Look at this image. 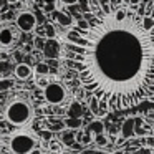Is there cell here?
I'll return each mask as SVG.
<instances>
[{"label": "cell", "instance_id": "obj_17", "mask_svg": "<svg viewBox=\"0 0 154 154\" xmlns=\"http://www.w3.org/2000/svg\"><path fill=\"white\" fill-rule=\"evenodd\" d=\"M12 80H8V78H0V91H7L12 88Z\"/></svg>", "mask_w": 154, "mask_h": 154}, {"label": "cell", "instance_id": "obj_19", "mask_svg": "<svg viewBox=\"0 0 154 154\" xmlns=\"http://www.w3.org/2000/svg\"><path fill=\"white\" fill-rule=\"evenodd\" d=\"M35 71H37L38 75H47L48 71H50V68H48V65H45V63H38L37 66H35Z\"/></svg>", "mask_w": 154, "mask_h": 154}, {"label": "cell", "instance_id": "obj_25", "mask_svg": "<svg viewBox=\"0 0 154 154\" xmlns=\"http://www.w3.org/2000/svg\"><path fill=\"white\" fill-rule=\"evenodd\" d=\"M57 147L60 149V147H61V144H58V143H51V149H57Z\"/></svg>", "mask_w": 154, "mask_h": 154}, {"label": "cell", "instance_id": "obj_16", "mask_svg": "<svg viewBox=\"0 0 154 154\" xmlns=\"http://www.w3.org/2000/svg\"><path fill=\"white\" fill-rule=\"evenodd\" d=\"M10 71H14V68L8 61H0V75H8Z\"/></svg>", "mask_w": 154, "mask_h": 154}, {"label": "cell", "instance_id": "obj_18", "mask_svg": "<svg viewBox=\"0 0 154 154\" xmlns=\"http://www.w3.org/2000/svg\"><path fill=\"white\" fill-rule=\"evenodd\" d=\"M93 141L98 144V146H106L108 144V136L106 134H98V136L93 137Z\"/></svg>", "mask_w": 154, "mask_h": 154}, {"label": "cell", "instance_id": "obj_9", "mask_svg": "<svg viewBox=\"0 0 154 154\" xmlns=\"http://www.w3.org/2000/svg\"><path fill=\"white\" fill-rule=\"evenodd\" d=\"M83 113H85V109H83V104H81L80 101L73 100L70 104H68V109H66L68 118H71V119H81Z\"/></svg>", "mask_w": 154, "mask_h": 154}, {"label": "cell", "instance_id": "obj_2", "mask_svg": "<svg viewBox=\"0 0 154 154\" xmlns=\"http://www.w3.org/2000/svg\"><path fill=\"white\" fill-rule=\"evenodd\" d=\"M5 119L14 126H25L33 119V106L25 98H15L5 106Z\"/></svg>", "mask_w": 154, "mask_h": 154}, {"label": "cell", "instance_id": "obj_13", "mask_svg": "<svg viewBox=\"0 0 154 154\" xmlns=\"http://www.w3.org/2000/svg\"><path fill=\"white\" fill-rule=\"evenodd\" d=\"M43 35L47 40H55L57 38V32H55V27L51 23H47L43 27Z\"/></svg>", "mask_w": 154, "mask_h": 154}, {"label": "cell", "instance_id": "obj_21", "mask_svg": "<svg viewBox=\"0 0 154 154\" xmlns=\"http://www.w3.org/2000/svg\"><path fill=\"white\" fill-rule=\"evenodd\" d=\"M136 15H137V17H139V18H143L144 15H146V4H139V5H137Z\"/></svg>", "mask_w": 154, "mask_h": 154}, {"label": "cell", "instance_id": "obj_28", "mask_svg": "<svg viewBox=\"0 0 154 154\" xmlns=\"http://www.w3.org/2000/svg\"><path fill=\"white\" fill-rule=\"evenodd\" d=\"M7 4H15V2H18V0H5Z\"/></svg>", "mask_w": 154, "mask_h": 154}, {"label": "cell", "instance_id": "obj_1", "mask_svg": "<svg viewBox=\"0 0 154 154\" xmlns=\"http://www.w3.org/2000/svg\"><path fill=\"white\" fill-rule=\"evenodd\" d=\"M86 30L66 33L65 57L88 98L100 104L98 118L139 106L154 93V30L128 7L91 8Z\"/></svg>", "mask_w": 154, "mask_h": 154}, {"label": "cell", "instance_id": "obj_15", "mask_svg": "<svg viewBox=\"0 0 154 154\" xmlns=\"http://www.w3.org/2000/svg\"><path fill=\"white\" fill-rule=\"evenodd\" d=\"M65 128H70V129H80L83 121L81 119H71V118H66V121H63Z\"/></svg>", "mask_w": 154, "mask_h": 154}, {"label": "cell", "instance_id": "obj_22", "mask_svg": "<svg viewBox=\"0 0 154 154\" xmlns=\"http://www.w3.org/2000/svg\"><path fill=\"white\" fill-rule=\"evenodd\" d=\"M43 45H45V38L43 37H38L37 40H35V47H37V48L43 50Z\"/></svg>", "mask_w": 154, "mask_h": 154}, {"label": "cell", "instance_id": "obj_31", "mask_svg": "<svg viewBox=\"0 0 154 154\" xmlns=\"http://www.w3.org/2000/svg\"><path fill=\"white\" fill-rule=\"evenodd\" d=\"M146 2H147V0H141V4H146Z\"/></svg>", "mask_w": 154, "mask_h": 154}, {"label": "cell", "instance_id": "obj_33", "mask_svg": "<svg viewBox=\"0 0 154 154\" xmlns=\"http://www.w3.org/2000/svg\"><path fill=\"white\" fill-rule=\"evenodd\" d=\"M151 154H154V149H151Z\"/></svg>", "mask_w": 154, "mask_h": 154}, {"label": "cell", "instance_id": "obj_10", "mask_svg": "<svg viewBox=\"0 0 154 154\" xmlns=\"http://www.w3.org/2000/svg\"><path fill=\"white\" fill-rule=\"evenodd\" d=\"M53 17H55V22H57L58 25H61V27L68 28V27H73L75 25V20L71 18L70 14H65V12L61 10H55L53 12Z\"/></svg>", "mask_w": 154, "mask_h": 154}, {"label": "cell", "instance_id": "obj_29", "mask_svg": "<svg viewBox=\"0 0 154 154\" xmlns=\"http://www.w3.org/2000/svg\"><path fill=\"white\" fill-rule=\"evenodd\" d=\"M94 154H111V152H103V151H100V152H94Z\"/></svg>", "mask_w": 154, "mask_h": 154}, {"label": "cell", "instance_id": "obj_3", "mask_svg": "<svg viewBox=\"0 0 154 154\" xmlns=\"http://www.w3.org/2000/svg\"><path fill=\"white\" fill-rule=\"evenodd\" d=\"M43 98L51 106H61L68 101V91L60 81L51 80L43 85Z\"/></svg>", "mask_w": 154, "mask_h": 154}, {"label": "cell", "instance_id": "obj_6", "mask_svg": "<svg viewBox=\"0 0 154 154\" xmlns=\"http://www.w3.org/2000/svg\"><path fill=\"white\" fill-rule=\"evenodd\" d=\"M15 27L20 32H25V33L33 32L37 28V17H35V14H32V12H20L17 15V18H15Z\"/></svg>", "mask_w": 154, "mask_h": 154}, {"label": "cell", "instance_id": "obj_5", "mask_svg": "<svg viewBox=\"0 0 154 154\" xmlns=\"http://www.w3.org/2000/svg\"><path fill=\"white\" fill-rule=\"evenodd\" d=\"M18 42V28L8 23H0V50H12Z\"/></svg>", "mask_w": 154, "mask_h": 154}, {"label": "cell", "instance_id": "obj_30", "mask_svg": "<svg viewBox=\"0 0 154 154\" xmlns=\"http://www.w3.org/2000/svg\"><path fill=\"white\" fill-rule=\"evenodd\" d=\"M60 154H70V152H68V151H61Z\"/></svg>", "mask_w": 154, "mask_h": 154}, {"label": "cell", "instance_id": "obj_32", "mask_svg": "<svg viewBox=\"0 0 154 154\" xmlns=\"http://www.w3.org/2000/svg\"><path fill=\"white\" fill-rule=\"evenodd\" d=\"M152 14H154V2H152Z\"/></svg>", "mask_w": 154, "mask_h": 154}, {"label": "cell", "instance_id": "obj_26", "mask_svg": "<svg viewBox=\"0 0 154 154\" xmlns=\"http://www.w3.org/2000/svg\"><path fill=\"white\" fill-rule=\"evenodd\" d=\"M111 154H126V151H121V149H116V151H113Z\"/></svg>", "mask_w": 154, "mask_h": 154}, {"label": "cell", "instance_id": "obj_35", "mask_svg": "<svg viewBox=\"0 0 154 154\" xmlns=\"http://www.w3.org/2000/svg\"><path fill=\"white\" fill-rule=\"evenodd\" d=\"M151 2H154V0H151Z\"/></svg>", "mask_w": 154, "mask_h": 154}, {"label": "cell", "instance_id": "obj_27", "mask_svg": "<svg viewBox=\"0 0 154 154\" xmlns=\"http://www.w3.org/2000/svg\"><path fill=\"white\" fill-rule=\"evenodd\" d=\"M30 154H42V151H40V149H37V147H35V149H33V151H32V152H30Z\"/></svg>", "mask_w": 154, "mask_h": 154}, {"label": "cell", "instance_id": "obj_4", "mask_svg": "<svg viewBox=\"0 0 154 154\" xmlns=\"http://www.w3.org/2000/svg\"><path fill=\"white\" fill-rule=\"evenodd\" d=\"M35 144H37V139L28 133H15L8 141L12 154H30L35 149Z\"/></svg>", "mask_w": 154, "mask_h": 154}, {"label": "cell", "instance_id": "obj_20", "mask_svg": "<svg viewBox=\"0 0 154 154\" xmlns=\"http://www.w3.org/2000/svg\"><path fill=\"white\" fill-rule=\"evenodd\" d=\"M129 151H133V154H151V149L149 147H146V146H139V147H133V149H129Z\"/></svg>", "mask_w": 154, "mask_h": 154}, {"label": "cell", "instance_id": "obj_11", "mask_svg": "<svg viewBox=\"0 0 154 154\" xmlns=\"http://www.w3.org/2000/svg\"><path fill=\"white\" fill-rule=\"evenodd\" d=\"M32 66H28L27 63H20L14 68V75L18 78V80H28L32 76Z\"/></svg>", "mask_w": 154, "mask_h": 154}, {"label": "cell", "instance_id": "obj_12", "mask_svg": "<svg viewBox=\"0 0 154 154\" xmlns=\"http://www.w3.org/2000/svg\"><path fill=\"white\" fill-rule=\"evenodd\" d=\"M88 134H91V136H98V134H104V124L101 123V121H91L90 124H88V129H86Z\"/></svg>", "mask_w": 154, "mask_h": 154}, {"label": "cell", "instance_id": "obj_8", "mask_svg": "<svg viewBox=\"0 0 154 154\" xmlns=\"http://www.w3.org/2000/svg\"><path fill=\"white\" fill-rule=\"evenodd\" d=\"M43 53L48 58H58L61 53V43L55 38V40H45L43 45Z\"/></svg>", "mask_w": 154, "mask_h": 154}, {"label": "cell", "instance_id": "obj_14", "mask_svg": "<svg viewBox=\"0 0 154 154\" xmlns=\"http://www.w3.org/2000/svg\"><path fill=\"white\" fill-rule=\"evenodd\" d=\"M75 133L73 131H66V133H63V136H61V144H65V146H71V144H75Z\"/></svg>", "mask_w": 154, "mask_h": 154}, {"label": "cell", "instance_id": "obj_7", "mask_svg": "<svg viewBox=\"0 0 154 154\" xmlns=\"http://www.w3.org/2000/svg\"><path fill=\"white\" fill-rule=\"evenodd\" d=\"M119 134H121V137L116 143L118 146H121L124 141H129L131 137H134V118L133 116L126 118V119L123 121V124H121V128H119Z\"/></svg>", "mask_w": 154, "mask_h": 154}, {"label": "cell", "instance_id": "obj_23", "mask_svg": "<svg viewBox=\"0 0 154 154\" xmlns=\"http://www.w3.org/2000/svg\"><path fill=\"white\" fill-rule=\"evenodd\" d=\"M60 4H65V5H68V7H73V5H76L78 4V0H58Z\"/></svg>", "mask_w": 154, "mask_h": 154}, {"label": "cell", "instance_id": "obj_24", "mask_svg": "<svg viewBox=\"0 0 154 154\" xmlns=\"http://www.w3.org/2000/svg\"><path fill=\"white\" fill-rule=\"evenodd\" d=\"M55 8H57V5H53V4H47L43 10H45V12H55Z\"/></svg>", "mask_w": 154, "mask_h": 154}, {"label": "cell", "instance_id": "obj_34", "mask_svg": "<svg viewBox=\"0 0 154 154\" xmlns=\"http://www.w3.org/2000/svg\"><path fill=\"white\" fill-rule=\"evenodd\" d=\"M152 131H154V124H152Z\"/></svg>", "mask_w": 154, "mask_h": 154}]
</instances>
